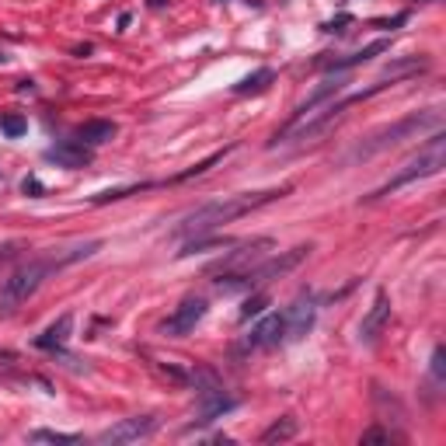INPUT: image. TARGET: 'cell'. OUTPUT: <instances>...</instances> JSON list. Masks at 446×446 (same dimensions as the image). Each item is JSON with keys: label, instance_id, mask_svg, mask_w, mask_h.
Returning a JSON list of instances; mask_svg holds the SVG:
<instances>
[{"label": "cell", "instance_id": "1", "mask_svg": "<svg viewBox=\"0 0 446 446\" xmlns=\"http://www.w3.org/2000/svg\"><path fill=\"white\" fill-rule=\"evenodd\" d=\"M290 195V189H262V192H237V195H223V199H209L202 206H195L189 216H182V223L175 227L178 237H199V234H213L223 223H234L275 199Z\"/></svg>", "mask_w": 446, "mask_h": 446}, {"label": "cell", "instance_id": "2", "mask_svg": "<svg viewBox=\"0 0 446 446\" xmlns=\"http://www.w3.org/2000/svg\"><path fill=\"white\" fill-rule=\"evenodd\" d=\"M101 248V241H84V244H74V248H63V251H49L21 268H14L8 279H4V290H0V307L4 310H14L18 304H25L39 286H42V279L56 268H63V265H74L81 258H91L94 251Z\"/></svg>", "mask_w": 446, "mask_h": 446}, {"label": "cell", "instance_id": "3", "mask_svg": "<svg viewBox=\"0 0 446 446\" xmlns=\"http://www.w3.org/2000/svg\"><path fill=\"white\" fill-rule=\"evenodd\" d=\"M425 129H443V111H439V108L412 111V116H405V119H398V123H390V126L370 133L366 140H359V143L352 147L349 160H366V157L398 147V143H405V140H412V136H418V133H425Z\"/></svg>", "mask_w": 446, "mask_h": 446}, {"label": "cell", "instance_id": "4", "mask_svg": "<svg viewBox=\"0 0 446 446\" xmlns=\"http://www.w3.org/2000/svg\"><path fill=\"white\" fill-rule=\"evenodd\" d=\"M443 164H446V133H443V129H432L429 143H425L415 157H408V160L401 164V171L390 178V182H383L376 192H370L366 199L373 202V199H383V195L398 192V189H405V185H412V182H418V178H432V175L443 171Z\"/></svg>", "mask_w": 446, "mask_h": 446}, {"label": "cell", "instance_id": "5", "mask_svg": "<svg viewBox=\"0 0 446 446\" xmlns=\"http://www.w3.org/2000/svg\"><path fill=\"white\" fill-rule=\"evenodd\" d=\"M346 84H349V81H346L342 74H334V77L321 81V84H317V87H314V91H310V94H307V98H304V101L293 108L290 123H286L283 129H279L272 140H268V147H275V143H290V140H293V133H297V129H300V126H304V123L314 116L317 108H324L328 101H334V98H339V94L346 91Z\"/></svg>", "mask_w": 446, "mask_h": 446}, {"label": "cell", "instance_id": "6", "mask_svg": "<svg viewBox=\"0 0 446 446\" xmlns=\"http://www.w3.org/2000/svg\"><path fill=\"white\" fill-rule=\"evenodd\" d=\"M307 255H310V244H297V248H290V251H279V255H272V258H265V262L244 268L241 275H244L248 290H258V286L272 283V279H283L286 272H293Z\"/></svg>", "mask_w": 446, "mask_h": 446}, {"label": "cell", "instance_id": "7", "mask_svg": "<svg viewBox=\"0 0 446 446\" xmlns=\"http://www.w3.org/2000/svg\"><path fill=\"white\" fill-rule=\"evenodd\" d=\"M157 418L153 415H136V418H123V422H116L111 429H105V432H98V443L101 446H119V443H140V439H147V436H153L157 432Z\"/></svg>", "mask_w": 446, "mask_h": 446}, {"label": "cell", "instance_id": "8", "mask_svg": "<svg viewBox=\"0 0 446 446\" xmlns=\"http://www.w3.org/2000/svg\"><path fill=\"white\" fill-rule=\"evenodd\" d=\"M283 321H286V342H300L304 334H310L314 321H317V304L310 293L297 297L286 310H283Z\"/></svg>", "mask_w": 446, "mask_h": 446}, {"label": "cell", "instance_id": "9", "mask_svg": "<svg viewBox=\"0 0 446 446\" xmlns=\"http://www.w3.org/2000/svg\"><path fill=\"white\" fill-rule=\"evenodd\" d=\"M286 342V321H283V314H265L255 328H251V334H244V342H241V349H275V346H283Z\"/></svg>", "mask_w": 446, "mask_h": 446}, {"label": "cell", "instance_id": "10", "mask_svg": "<svg viewBox=\"0 0 446 446\" xmlns=\"http://www.w3.org/2000/svg\"><path fill=\"white\" fill-rule=\"evenodd\" d=\"M202 317H206V300L189 297V300H182V304L175 307L171 317H164L160 331H164V334H171V339H182V334L195 331V324H199Z\"/></svg>", "mask_w": 446, "mask_h": 446}, {"label": "cell", "instance_id": "11", "mask_svg": "<svg viewBox=\"0 0 446 446\" xmlns=\"http://www.w3.org/2000/svg\"><path fill=\"white\" fill-rule=\"evenodd\" d=\"M390 49V42L387 39H376V42H370V45H363V49H356V52H349V56H324V60H317V67L321 70H328V74H346V70H352V67H359V63H370L373 56H380V52H387Z\"/></svg>", "mask_w": 446, "mask_h": 446}, {"label": "cell", "instance_id": "12", "mask_svg": "<svg viewBox=\"0 0 446 446\" xmlns=\"http://www.w3.org/2000/svg\"><path fill=\"white\" fill-rule=\"evenodd\" d=\"M237 408V398H231L227 390H223L220 383H209L199 390V418L195 422H213V418H223L227 412Z\"/></svg>", "mask_w": 446, "mask_h": 446}, {"label": "cell", "instance_id": "13", "mask_svg": "<svg viewBox=\"0 0 446 446\" xmlns=\"http://www.w3.org/2000/svg\"><path fill=\"white\" fill-rule=\"evenodd\" d=\"M387 321H390V300H387L383 293H376L373 307L366 310V317H363V324H359V342H363V346H373L380 334H383Z\"/></svg>", "mask_w": 446, "mask_h": 446}, {"label": "cell", "instance_id": "14", "mask_svg": "<svg viewBox=\"0 0 446 446\" xmlns=\"http://www.w3.org/2000/svg\"><path fill=\"white\" fill-rule=\"evenodd\" d=\"M265 248H272L268 237H255V241H248V244H237V251H231L227 258H223L220 268H223V272H244V268H251V265L265 255Z\"/></svg>", "mask_w": 446, "mask_h": 446}, {"label": "cell", "instance_id": "15", "mask_svg": "<svg viewBox=\"0 0 446 446\" xmlns=\"http://www.w3.org/2000/svg\"><path fill=\"white\" fill-rule=\"evenodd\" d=\"M45 160L60 164V167H87L91 164V147H84L81 140H63L45 150Z\"/></svg>", "mask_w": 446, "mask_h": 446}, {"label": "cell", "instance_id": "16", "mask_svg": "<svg viewBox=\"0 0 446 446\" xmlns=\"http://www.w3.org/2000/svg\"><path fill=\"white\" fill-rule=\"evenodd\" d=\"M116 123H108V119H87V123H81L77 126V133H74V140H81L84 147H105V143H111L116 140Z\"/></svg>", "mask_w": 446, "mask_h": 446}, {"label": "cell", "instance_id": "17", "mask_svg": "<svg viewBox=\"0 0 446 446\" xmlns=\"http://www.w3.org/2000/svg\"><path fill=\"white\" fill-rule=\"evenodd\" d=\"M70 331H74V314H60V317H56V321L39 334V339H35V346L45 349V352H56V349H63V346H67Z\"/></svg>", "mask_w": 446, "mask_h": 446}, {"label": "cell", "instance_id": "18", "mask_svg": "<svg viewBox=\"0 0 446 446\" xmlns=\"http://www.w3.org/2000/svg\"><path fill=\"white\" fill-rule=\"evenodd\" d=\"M422 70H429V56H401V60H390V63L383 67L380 81L398 84V81H405V77H415V74H422Z\"/></svg>", "mask_w": 446, "mask_h": 446}, {"label": "cell", "instance_id": "19", "mask_svg": "<svg viewBox=\"0 0 446 446\" xmlns=\"http://www.w3.org/2000/svg\"><path fill=\"white\" fill-rule=\"evenodd\" d=\"M297 432H300V422H297L293 415H283V418H275V422L262 432V443H265V446H279V443L297 439Z\"/></svg>", "mask_w": 446, "mask_h": 446}, {"label": "cell", "instance_id": "20", "mask_svg": "<svg viewBox=\"0 0 446 446\" xmlns=\"http://www.w3.org/2000/svg\"><path fill=\"white\" fill-rule=\"evenodd\" d=\"M272 81H275V70H272V67H258L255 74L241 77V81L231 87V91H234V94H262V91H265Z\"/></svg>", "mask_w": 446, "mask_h": 446}, {"label": "cell", "instance_id": "21", "mask_svg": "<svg viewBox=\"0 0 446 446\" xmlns=\"http://www.w3.org/2000/svg\"><path fill=\"white\" fill-rule=\"evenodd\" d=\"M84 436H77V432H56V429H35L32 436H28V443H56V446H77Z\"/></svg>", "mask_w": 446, "mask_h": 446}, {"label": "cell", "instance_id": "22", "mask_svg": "<svg viewBox=\"0 0 446 446\" xmlns=\"http://www.w3.org/2000/svg\"><path fill=\"white\" fill-rule=\"evenodd\" d=\"M153 182H136V185H123V189H108V192H98L91 202L94 206H105V202H116V199H126V195H133V192H143V189H150Z\"/></svg>", "mask_w": 446, "mask_h": 446}, {"label": "cell", "instance_id": "23", "mask_svg": "<svg viewBox=\"0 0 446 446\" xmlns=\"http://www.w3.org/2000/svg\"><path fill=\"white\" fill-rule=\"evenodd\" d=\"M231 150H234V143H231V147H223V150H216V153H209L206 160H199L195 167H189V171H182V175H178L175 182H185V178H195V175H206V171H209V167H213L216 160H223V157H227Z\"/></svg>", "mask_w": 446, "mask_h": 446}, {"label": "cell", "instance_id": "24", "mask_svg": "<svg viewBox=\"0 0 446 446\" xmlns=\"http://www.w3.org/2000/svg\"><path fill=\"white\" fill-rule=\"evenodd\" d=\"M265 307H268V293H255V297H248L244 307H241V321H251V317L265 314Z\"/></svg>", "mask_w": 446, "mask_h": 446}, {"label": "cell", "instance_id": "25", "mask_svg": "<svg viewBox=\"0 0 446 446\" xmlns=\"http://www.w3.org/2000/svg\"><path fill=\"white\" fill-rule=\"evenodd\" d=\"M0 129H4V136L18 140V136H25L28 123H25V116H8V119H0Z\"/></svg>", "mask_w": 446, "mask_h": 446}, {"label": "cell", "instance_id": "26", "mask_svg": "<svg viewBox=\"0 0 446 446\" xmlns=\"http://www.w3.org/2000/svg\"><path fill=\"white\" fill-rule=\"evenodd\" d=\"M349 25H356V18H352V14H339V18L324 21V25H321V32H328V35H346V32H349Z\"/></svg>", "mask_w": 446, "mask_h": 446}, {"label": "cell", "instance_id": "27", "mask_svg": "<svg viewBox=\"0 0 446 446\" xmlns=\"http://www.w3.org/2000/svg\"><path fill=\"white\" fill-rule=\"evenodd\" d=\"M405 21H408V11H401V14H394V18H376V21H373V28L390 32V28H398V25H405Z\"/></svg>", "mask_w": 446, "mask_h": 446}, {"label": "cell", "instance_id": "28", "mask_svg": "<svg viewBox=\"0 0 446 446\" xmlns=\"http://www.w3.org/2000/svg\"><path fill=\"white\" fill-rule=\"evenodd\" d=\"M394 436H390L387 429H380V425H373V429H366L363 432V443H390Z\"/></svg>", "mask_w": 446, "mask_h": 446}, {"label": "cell", "instance_id": "29", "mask_svg": "<svg viewBox=\"0 0 446 446\" xmlns=\"http://www.w3.org/2000/svg\"><path fill=\"white\" fill-rule=\"evenodd\" d=\"M432 380H436V383H443V346H436V349H432Z\"/></svg>", "mask_w": 446, "mask_h": 446}, {"label": "cell", "instance_id": "30", "mask_svg": "<svg viewBox=\"0 0 446 446\" xmlns=\"http://www.w3.org/2000/svg\"><path fill=\"white\" fill-rule=\"evenodd\" d=\"M21 192H25V195H32V199H39L45 189H42V182H39V178H25V182H21Z\"/></svg>", "mask_w": 446, "mask_h": 446}, {"label": "cell", "instance_id": "31", "mask_svg": "<svg viewBox=\"0 0 446 446\" xmlns=\"http://www.w3.org/2000/svg\"><path fill=\"white\" fill-rule=\"evenodd\" d=\"M167 4V0H150V8H164Z\"/></svg>", "mask_w": 446, "mask_h": 446}]
</instances>
